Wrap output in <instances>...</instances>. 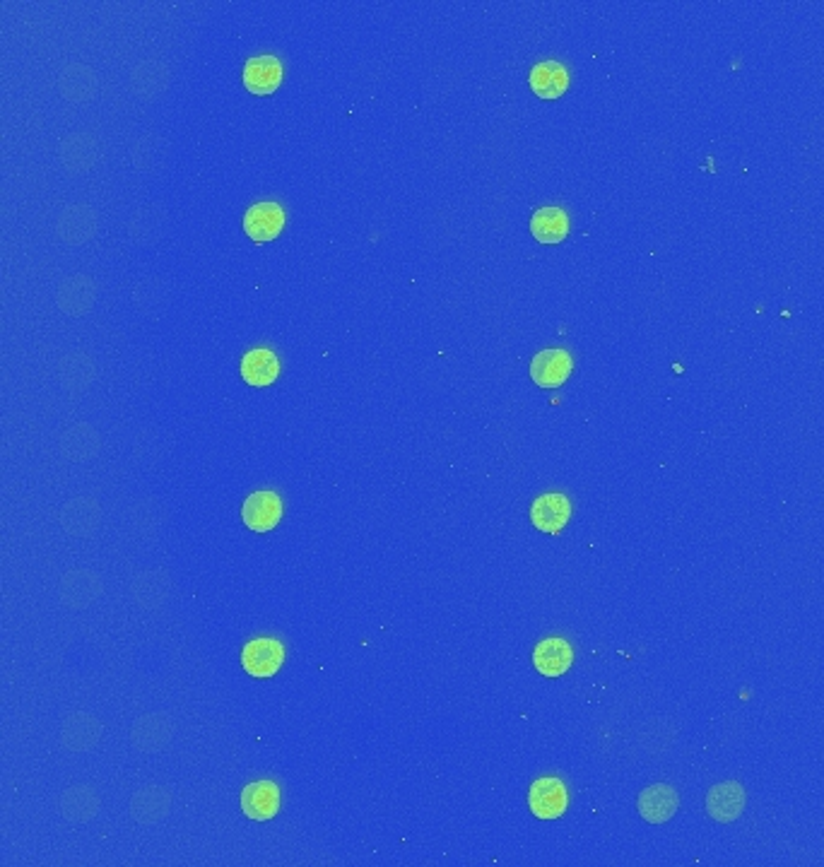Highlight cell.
<instances>
[{
	"label": "cell",
	"instance_id": "7",
	"mask_svg": "<svg viewBox=\"0 0 824 867\" xmlns=\"http://www.w3.org/2000/svg\"><path fill=\"white\" fill-rule=\"evenodd\" d=\"M572 369V357L564 350H543L531 362V376L540 388H559L572 376Z\"/></svg>",
	"mask_w": 824,
	"mask_h": 867
},
{
	"label": "cell",
	"instance_id": "11",
	"mask_svg": "<svg viewBox=\"0 0 824 867\" xmlns=\"http://www.w3.org/2000/svg\"><path fill=\"white\" fill-rule=\"evenodd\" d=\"M533 663L540 675L559 677L572 668L574 651L564 639H545L535 648Z\"/></svg>",
	"mask_w": 824,
	"mask_h": 867
},
{
	"label": "cell",
	"instance_id": "8",
	"mask_svg": "<svg viewBox=\"0 0 824 867\" xmlns=\"http://www.w3.org/2000/svg\"><path fill=\"white\" fill-rule=\"evenodd\" d=\"M282 82V63L275 56H256L246 61L244 85L251 94H273Z\"/></svg>",
	"mask_w": 824,
	"mask_h": 867
},
{
	"label": "cell",
	"instance_id": "14",
	"mask_svg": "<svg viewBox=\"0 0 824 867\" xmlns=\"http://www.w3.org/2000/svg\"><path fill=\"white\" fill-rule=\"evenodd\" d=\"M531 232L540 244H559L569 234V217L559 208H540L531 220Z\"/></svg>",
	"mask_w": 824,
	"mask_h": 867
},
{
	"label": "cell",
	"instance_id": "1",
	"mask_svg": "<svg viewBox=\"0 0 824 867\" xmlns=\"http://www.w3.org/2000/svg\"><path fill=\"white\" fill-rule=\"evenodd\" d=\"M528 807L538 819H557L567 812L569 793L559 778H538L528 790Z\"/></svg>",
	"mask_w": 824,
	"mask_h": 867
},
{
	"label": "cell",
	"instance_id": "12",
	"mask_svg": "<svg viewBox=\"0 0 824 867\" xmlns=\"http://www.w3.org/2000/svg\"><path fill=\"white\" fill-rule=\"evenodd\" d=\"M280 374V362L273 352L266 347H258V350L246 352L241 359V376L249 386H270Z\"/></svg>",
	"mask_w": 824,
	"mask_h": 867
},
{
	"label": "cell",
	"instance_id": "17",
	"mask_svg": "<svg viewBox=\"0 0 824 867\" xmlns=\"http://www.w3.org/2000/svg\"><path fill=\"white\" fill-rule=\"evenodd\" d=\"M169 810V795L164 793L162 788H145L140 790L138 795L133 798V817L138 819V822H157V819H162L167 815Z\"/></svg>",
	"mask_w": 824,
	"mask_h": 867
},
{
	"label": "cell",
	"instance_id": "3",
	"mask_svg": "<svg viewBox=\"0 0 824 867\" xmlns=\"http://www.w3.org/2000/svg\"><path fill=\"white\" fill-rule=\"evenodd\" d=\"M241 518L256 533H268L280 523L282 518V499L275 492H253L244 501Z\"/></svg>",
	"mask_w": 824,
	"mask_h": 867
},
{
	"label": "cell",
	"instance_id": "15",
	"mask_svg": "<svg viewBox=\"0 0 824 867\" xmlns=\"http://www.w3.org/2000/svg\"><path fill=\"white\" fill-rule=\"evenodd\" d=\"M172 730L174 728L167 716H145L135 723L133 740L145 752H157V749L167 747V742L172 740Z\"/></svg>",
	"mask_w": 824,
	"mask_h": 867
},
{
	"label": "cell",
	"instance_id": "16",
	"mask_svg": "<svg viewBox=\"0 0 824 867\" xmlns=\"http://www.w3.org/2000/svg\"><path fill=\"white\" fill-rule=\"evenodd\" d=\"M99 735H102V725H99L97 718L92 716H73L66 723V728H63V745L70 749H90L94 747V742L99 740Z\"/></svg>",
	"mask_w": 824,
	"mask_h": 867
},
{
	"label": "cell",
	"instance_id": "6",
	"mask_svg": "<svg viewBox=\"0 0 824 867\" xmlns=\"http://www.w3.org/2000/svg\"><path fill=\"white\" fill-rule=\"evenodd\" d=\"M572 518V501L564 494H543L533 501L531 506V521L533 526L543 533L555 535L569 523Z\"/></svg>",
	"mask_w": 824,
	"mask_h": 867
},
{
	"label": "cell",
	"instance_id": "18",
	"mask_svg": "<svg viewBox=\"0 0 824 867\" xmlns=\"http://www.w3.org/2000/svg\"><path fill=\"white\" fill-rule=\"evenodd\" d=\"M97 795L90 788H73L61 798V812L73 822H87L97 815Z\"/></svg>",
	"mask_w": 824,
	"mask_h": 867
},
{
	"label": "cell",
	"instance_id": "5",
	"mask_svg": "<svg viewBox=\"0 0 824 867\" xmlns=\"http://www.w3.org/2000/svg\"><path fill=\"white\" fill-rule=\"evenodd\" d=\"M241 810L249 819L268 822L280 810V788L273 781L249 783L241 793Z\"/></svg>",
	"mask_w": 824,
	"mask_h": 867
},
{
	"label": "cell",
	"instance_id": "10",
	"mask_svg": "<svg viewBox=\"0 0 824 867\" xmlns=\"http://www.w3.org/2000/svg\"><path fill=\"white\" fill-rule=\"evenodd\" d=\"M678 810V793L673 788L658 783V786L646 788L639 795V815L651 824H663L673 819Z\"/></svg>",
	"mask_w": 824,
	"mask_h": 867
},
{
	"label": "cell",
	"instance_id": "2",
	"mask_svg": "<svg viewBox=\"0 0 824 867\" xmlns=\"http://www.w3.org/2000/svg\"><path fill=\"white\" fill-rule=\"evenodd\" d=\"M285 663V648L275 639H253L241 651V665L251 677H273Z\"/></svg>",
	"mask_w": 824,
	"mask_h": 867
},
{
	"label": "cell",
	"instance_id": "4",
	"mask_svg": "<svg viewBox=\"0 0 824 867\" xmlns=\"http://www.w3.org/2000/svg\"><path fill=\"white\" fill-rule=\"evenodd\" d=\"M285 229V210L278 203H256L244 215V232L253 241H273Z\"/></svg>",
	"mask_w": 824,
	"mask_h": 867
},
{
	"label": "cell",
	"instance_id": "13",
	"mask_svg": "<svg viewBox=\"0 0 824 867\" xmlns=\"http://www.w3.org/2000/svg\"><path fill=\"white\" fill-rule=\"evenodd\" d=\"M531 87L538 97L557 99L567 92L569 75L557 61H543L531 70Z\"/></svg>",
	"mask_w": 824,
	"mask_h": 867
},
{
	"label": "cell",
	"instance_id": "9",
	"mask_svg": "<svg viewBox=\"0 0 824 867\" xmlns=\"http://www.w3.org/2000/svg\"><path fill=\"white\" fill-rule=\"evenodd\" d=\"M706 807H709V815L716 822H733V819L740 817L745 807V790L735 781L718 783L706 795Z\"/></svg>",
	"mask_w": 824,
	"mask_h": 867
}]
</instances>
